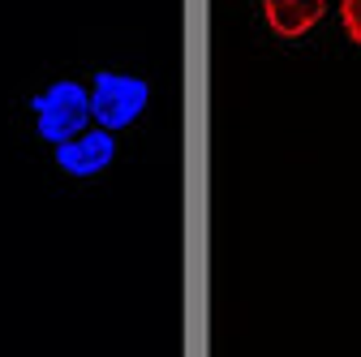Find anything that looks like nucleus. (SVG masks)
Returning <instances> with one entry per match:
<instances>
[{
  "instance_id": "obj_1",
  "label": "nucleus",
  "mask_w": 361,
  "mask_h": 357,
  "mask_svg": "<svg viewBox=\"0 0 361 357\" xmlns=\"http://www.w3.org/2000/svg\"><path fill=\"white\" fill-rule=\"evenodd\" d=\"M30 112H35V133L43 143H69L78 138L82 129H90V86L73 82V78H56L52 86L30 99Z\"/></svg>"
},
{
  "instance_id": "obj_2",
  "label": "nucleus",
  "mask_w": 361,
  "mask_h": 357,
  "mask_svg": "<svg viewBox=\"0 0 361 357\" xmlns=\"http://www.w3.org/2000/svg\"><path fill=\"white\" fill-rule=\"evenodd\" d=\"M151 99V82L138 73H116V69H99L90 78V125L99 129H125L147 112Z\"/></svg>"
},
{
  "instance_id": "obj_3",
  "label": "nucleus",
  "mask_w": 361,
  "mask_h": 357,
  "mask_svg": "<svg viewBox=\"0 0 361 357\" xmlns=\"http://www.w3.org/2000/svg\"><path fill=\"white\" fill-rule=\"evenodd\" d=\"M52 151H56V164H61L65 176H82V181H86V176H99V172L112 168V159H116V133L90 125V129L78 133V138H69V143H61Z\"/></svg>"
},
{
  "instance_id": "obj_4",
  "label": "nucleus",
  "mask_w": 361,
  "mask_h": 357,
  "mask_svg": "<svg viewBox=\"0 0 361 357\" xmlns=\"http://www.w3.org/2000/svg\"><path fill=\"white\" fill-rule=\"evenodd\" d=\"M262 13L280 39H301L323 22L327 0H262Z\"/></svg>"
},
{
  "instance_id": "obj_5",
  "label": "nucleus",
  "mask_w": 361,
  "mask_h": 357,
  "mask_svg": "<svg viewBox=\"0 0 361 357\" xmlns=\"http://www.w3.org/2000/svg\"><path fill=\"white\" fill-rule=\"evenodd\" d=\"M340 26L353 43H361V0H340Z\"/></svg>"
}]
</instances>
